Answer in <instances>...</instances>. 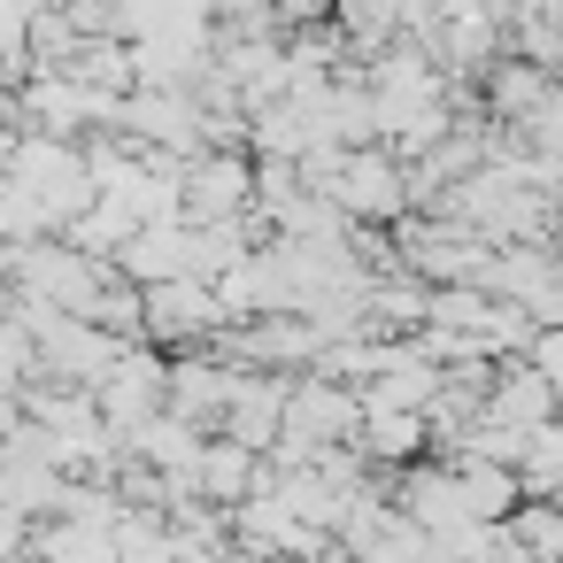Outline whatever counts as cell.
I'll return each instance as SVG.
<instances>
[{
	"label": "cell",
	"mask_w": 563,
	"mask_h": 563,
	"mask_svg": "<svg viewBox=\"0 0 563 563\" xmlns=\"http://www.w3.org/2000/svg\"><path fill=\"white\" fill-rule=\"evenodd\" d=\"M124 140H140V147H155V155H201V147H217L209 140V109H201V93L194 86H132V101H124Z\"/></svg>",
	"instance_id": "obj_1"
},
{
	"label": "cell",
	"mask_w": 563,
	"mask_h": 563,
	"mask_svg": "<svg viewBox=\"0 0 563 563\" xmlns=\"http://www.w3.org/2000/svg\"><path fill=\"white\" fill-rule=\"evenodd\" d=\"M263 209V163L255 147H201L186 170V217L217 224V217H255Z\"/></svg>",
	"instance_id": "obj_2"
},
{
	"label": "cell",
	"mask_w": 563,
	"mask_h": 563,
	"mask_svg": "<svg viewBox=\"0 0 563 563\" xmlns=\"http://www.w3.org/2000/svg\"><path fill=\"white\" fill-rule=\"evenodd\" d=\"M194 217H155V224H140L132 232V247L117 255V271L124 278H140V286H163V278H186L194 271Z\"/></svg>",
	"instance_id": "obj_3"
},
{
	"label": "cell",
	"mask_w": 563,
	"mask_h": 563,
	"mask_svg": "<svg viewBox=\"0 0 563 563\" xmlns=\"http://www.w3.org/2000/svg\"><path fill=\"white\" fill-rule=\"evenodd\" d=\"M486 417H501V424H517V432H532V424L563 417V401H555V378H548L540 363H525V355L494 363V386H486Z\"/></svg>",
	"instance_id": "obj_4"
},
{
	"label": "cell",
	"mask_w": 563,
	"mask_h": 563,
	"mask_svg": "<svg viewBox=\"0 0 563 563\" xmlns=\"http://www.w3.org/2000/svg\"><path fill=\"white\" fill-rule=\"evenodd\" d=\"M424 448H440V440H432V409H386V401H363V455H371V463L401 471V463H417Z\"/></svg>",
	"instance_id": "obj_5"
},
{
	"label": "cell",
	"mask_w": 563,
	"mask_h": 563,
	"mask_svg": "<svg viewBox=\"0 0 563 563\" xmlns=\"http://www.w3.org/2000/svg\"><path fill=\"white\" fill-rule=\"evenodd\" d=\"M548 86H555V70H540V63H525V55H501V63L486 70V117H494V124H525V117L548 101Z\"/></svg>",
	"instance_id": "obj_6"
},
{
	"label": "cell",
	"mask_w": 563,
	"mask_h": 563,
	"mask_svg": "<svg viewBox=\"0 0 563 563\" xmlns=\"http://www.w3.org/2000/svg\"><path fill=\"white\" fill-rule=\"evenodd\" d=\"M140 224H147V217H140L124 194H101L93 209H78V217L63 224V240H78V247H86V255H101V263H117V255L132 247V232H140Z\"/></svg>",
	"instance_id": "obj_7"
},
{
	"label": "cell",
	"mask_w": 563,
	"mask_h": 563,
	"mask_svg": "<svg viewBox=\"0 0 563 563\" xmlns=\"http://www.w3.org/2000/svg\"><path fill=\"white\" fill-rule=\"evenodd\" d=\"M525 494L532 501H563V417H548V424H532V440H525Z\"/></svg>",
	"instance_id": "obj_8"
},
{
	"label": "cell",
	"mask_w": 563,
	"mask_h": 563,
	"mask_svg": "<svg viewBox=\"0 0 563 563\" xmlns=\"http://www.w3.org/2000/svg\"><path fill=\"white\" fill-rule=\"evenodd\" d=\"M509 540H525L540 563H563V501H532L525 494V509L509 517Z\"/></svg>",
	"instance_id": "obj_9"
},
{
	"label": "cell",
	"mask_w": 563,
	"mask_h": 563,
	"mask_svg": "<svg viewBox=\"0 0 563 563\" xmlns=\"http://www.w3.org/2000/svg\"><path fill=\"white\" fill-rule=\"evenodd\" d=\"M525 363H540V371L555 378V371H563V324H540V332H532V347H525Z\"/></svg>",
	"instance_id": "obj_10"
}]
</instances>
